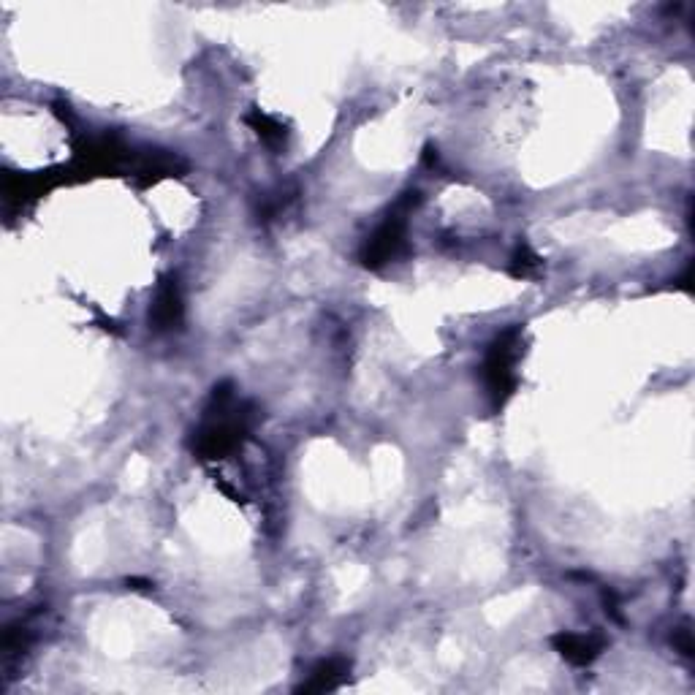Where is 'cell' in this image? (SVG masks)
<instances>
[{
    "label": "cell",
    "mask_w": 695,
    "mask_h": 695,
    "mask_svg": "<svg viewBox=\"0 0 695 695\" xmlns=\"http://www.w3.org/2000/svg\"><path fill=\"white\" fill-rule=\"evenodd\" d=\"M421 193L408 191L394 201L386 220L378 229L372 231V237L364 242L362 264L367 269H383L389 261L400 256L405 248V229H408V215L419 207Z\"/></svg>",
    "instance_id": "1"
},
{
    "label": "cell",
    "mask_w": 695,
    "mask_h": 695,
    "mask_svg": "<svg viewBox=\"0 0 695 695\" xmlns=\"http://www.w3.org/2000/svg\"><path fill=\"white\" fill-rule=\"evenodd\" d=\"M522 356V326H511L489 345L484 362V381L495 408H503L516 391V362Z\"/></svg>",
    "instance_id": "2"
},
{
    "label": "cell",
    "mask_w": 695,
    "mask_h": 695,
    "mask_svg": "<svg viewBox=\"0 0 695 695\" xmlns=\"http://www.w3.org/2000/svg\"><path fill=\"white\" fill-rule=\"evenodd\" d=\"M182 315H185V307H182L180 286H177L174 277H166L158 286L155 302L150 307V324L158 332H169V329H177L182 324Z\"/></svg>",
    "instance_id": "3"
},
{
    "label": "cell",
    "mask_w": 695,
    "mask_h": 695,
    "mask_svg": "<svg viewBox=\"0 0 695 695\" xmlns=\"http://www.w3.org/2000/svg\"><path fill=\"white\" fill-rule=\"evenodd\" d=\"M552 644L573 666H590L603 649V638L595 633H554Z\"/></svg>",
    "instance_id": "4"
},
{
    "label": "cell",
    "mask_w": 695,
    "mask_h": 695,
    "mask_svg": "<svg viewBox=\"0 0 695 695\" xmlns=\"http://www.w3.org/2000/svg\"><path fill=\"white\" fill-rule=\"evenodd\" d=\"M348 671H351V663L345 657H329V660H321L318 666L310 671L307 682L299 690L302 693H329V690H337L348 679Z\"/></svg>",
    "instance_id": "5"
},
{
    "label": "cell",
    "mask_w": 695,
    "mask_h": 695,
    "mask_svg": "<svg viewBox=\"0 0 695 695\" xmlns=\"http://www.w3.org/2000/svg\"><path fill=\"white\" fill-rule=\"evenodd\" d=\"M248 123L250 128H253V131H256V134L269 144V147H280V144L286 142V128H283V123H280L277 117L256 109V112H250L248 115Z\"/></svg>",
    "instance_id": "6"
},
{
    "label": "cell",
    "mask_w": 695,
    "mask_h": 695,
    "mask_svg": "<svg viewBox=\"0 0 695 695\" xmlns=\"http://www.w3.org/2000/svg\"><path fill=\"white\" fill-rule=\"evenodd\" d=\"M541 269V258L535 256L530 245H519L511 256V275L514 277H533Z\"/></svg>",
    "instance_id": "7"
},
{
    "label": "cell",
    "mask_w": 695,
    "mask_h": 695,
    "mask_svg": "<svg viewBox=\"0 0 695 695\" xmlns=\"http://www.w3.org/2000/svg\"><path fill=\"white\" fill-rule=\"evenodd\" d=\"M671 641H674V647L679 649L682 655L693 657L695 644H693V630H690V625H682V628H676L674 636H671Z\"/></svg>",
    "instance_id": "8"
}]
</instances>
